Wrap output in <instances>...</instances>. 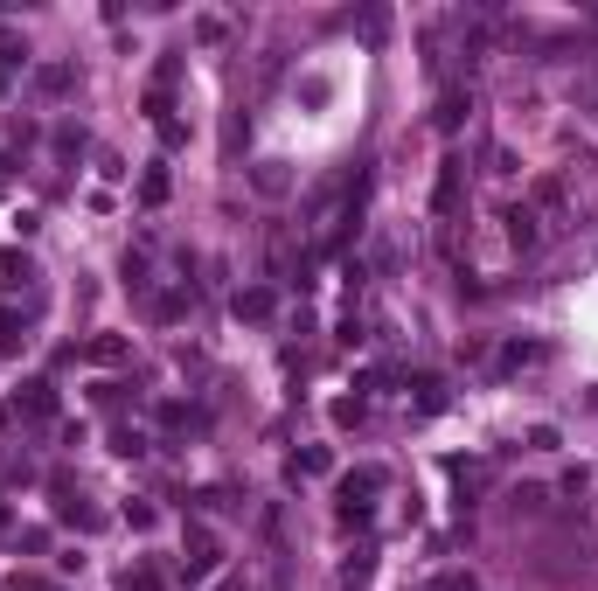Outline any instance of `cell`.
Instances as JSON below:
<instances>
[{
  "label": "cell",
  "instance_id": "5bb4252c",
  "mask_svg": "<svg viewBox=\"0 0 598 591\" xmlns=\"http://www.w3.org/2000/svg\"><path fill=\"white\" fill-rule=\"evenodd\" d=\"M14 63H21V56H0V91H7V70H14Z\"/></svg>",
  "mask_w": 598,
  "mask_h": 591
},
{
  "label": "cell",
  "instance_id": "7c38bea8",
  "mask_svg": "<svg viewBox=\"0 0 598 591\" xmlns=\"http://www.w3.org/2000/svg\"><path fill=\"white\" fill-rule=\"evenodd\" d=\"M140 195H147V202H167V174H160V167H153L147 181H140Z\"/></svg>",
  "mask_w": 598,
  "mask_h": 591
},
{
  "label": "cell",
  "instance_id": "4fadbf2b",
  "mask_svg": "<svg viewBox=\"0 0 598 591\" xmlns=\"http://www.w3.org/2000/svg\"><path fill=\"white\" fill-rule=\"evenodd\" d=\"M0 591H49V585H42V578H7Z\"/></svg>",
  "mask_w": 598,
  "mask_h": 591
},
{
  "label": "cell",
  "instance_id": "9a60e30c",
  "mask_svg": "<svg viewBox=\"0 0 598 591\" xmlns=\"http://www.w3.org/2000/svg\"><path fill=\"white\" fill-rule=\"evenodd\" d=\"M0 174H7V153H0Z\"/></svg>",
  "mask_w": 598,
  "mask_h": 591
},
{
  "label": "cell",
  "instance_id": "5b68a950",
  "mask_svg": "<svg viewBox=\"0 0 598 591\" xmlns=\"http://www.w3.org/2000/svg\"><path fill=\"white\" fill-rule=\"evenodd\" d=\"M452 202H459V160H446V174H439V195H432V209L446 216Z\"/></svg>",
  "mask_w": 598,
  "mask_h": 591
},
{
  "label": "cell",
  "instance_id": "30bf717a",
  "mask_svg": "<svg viewBox=\"0 0 598 591\" xmlns=\"http://www.w3.org/2000/svg\"><path fill=\"white\" fill-rule=\"evenodd\" d=\"M126 591H160V571H153V564H133V571H126Z\"/></svg>",
  "mask_w": 598,
  "mask_h": 591
},
{
  "label": "cell",
  "instance_id": "ba28073f",
  "mask_svg": "<svg viewBox=\"0 0 598 591\" xmlns=\"http://www.w3.org/2000/svg\"><path fill=\"white\" fill-rule=\"evenodd\" d=\"M28 279V258L21 251H0V286H21Z\"/></svg>",
  "mask_w": 598,
  "mask_h": 591
},
{
  "label": "cell",
  "instance_id": "2e32d148",
  "mask_svg": "<svg viewBox=\"0 0 598 591\" xmlns=\"http://www.w3.org/2000/svg\"><path fill=\"white\" fill-rule=\"evenodd\" d=\"M223 591H244V585H223Z\"/></svg>",
  "mask_w": 598,
  "mask_h": 591
},
{
  "label": "cell",
  "instance_id": "7a4b0ae2",
  "mask_svg": "<svg viewBox=\"0 0 598 591\" xmlns=\"http://www.w3.org/2000/svg\"><path fill=\"white\" fill-rule=\"evenodd\" d=\"M202 571H216V536L188 529V578H202Z\"/></svg>",
  "mask_w": 598,
  "mask_h": 591
},
{
  "label": "cell",
  "instance_id": "277c9868",
  "mask_svg": "<svg viewBox=\"0 0 598 591\" xmlns=\"http://www.w3.org/2000/svg\"><path fill=\"white\" fill-rule=\"evenodd\" d=\"M508 237H515V251H529L536 244V216L529 209H508Z\"/></svg>",
  "mask_w": 598,
  "mask_h": 591
},
{
  "label": "cell",
  "instance_id": "9c48e42d",
  "mask_svg": "<svg viewBox=\"0 0 598 591\" xmlns=\"http://www.w3.org/2000/svg\"><path fill=\"white\" fill-rule=\"evenodd\" d=\"M237 313H244V320H265V313H272V293H237Z\"/></svg>",
  "mask_w": 598,
  "mask_h": 591
},
{
  "label": "cell",
  "instance_id": "3957f363",
  "mask_svg": "<svg viewBox=\"0 0 598 591\" xmlns=\"http://www.w3.org/2000/svg\"><path fill=\"white\" fill-rule=\"evenodd\" d=\"M21 341H28V327H21V313H14V306H0V355H14Z\"/></svg>",
  "mask_w": 598,
  "mask_h": 591
},
{
  "label": "cell",
  "instance_id": "8fae6325",
  "mask_svg": "<svg viewBox=\"0 0 598 591\" xmlns=\"http://www.w3.org/2000/svg\"><path fill=\"white\" fill-rule=\"evenodd\" d=\"M459 112H466V98H459V91H446V105H439V133H452V126H459Z\"/></svg>",
  "mask_w": 598,
  "mask_h": 591
},
{
  "label": "cell",
  "instance_id": "6da1fadb",
  "mask_svg": "<svg viewBox=\"0 0 598 591\" xmlns=\"http://www.w3.org/2000/svg\"><path fill=\"white\" fill-rule=\"evenodd\" d=\"M341 494H348V515L362 508V494H383V466H362V473H348L341 480Z\"/></svg>",
  "mask_w": 598,
  "mask_h": 591
},
{
  "label": "cell",
  "instance_id": "8992f818",
  "mask_svg": "<svg viewBox=\"0 0 598 591\" xmlns=\"http://www.w3.org/2000/svg\"><path fill=\"white\" fill-rule=\"evenodd\" d=\"M21 404H28L35 418H49V411H56V390H49V383H28V390H21Z\"/></svg>",
  "mask_w": 598,
  "mask_h": 591
},
{
  "label": "cell",
  "instance_id": "52a82bcc",
  "mask_svg": "<svg viewBox=\"0 0 598 591\" xmlns=\"http://www.w3.org/2000/svg\"><path fill=\"white\" fill-rule=\"evenodd\" d=\"M84 355H91V362H126V341H119V334H105V341H91Z\"/></svg>",
  "mask_w": 598,
  "mask_h": 591
}]
</instances>
